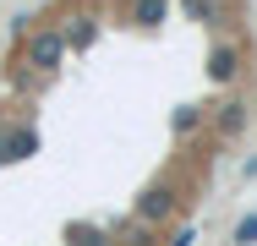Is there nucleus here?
<instances>
[{"mask_svg": "<svg viewBox=\"0 0 257 246\" xmlns=\"http://www.w3.org/2000/svg\"><path fill=\"white\" fill-rule=\"evenodd\" d=\"M230 71H235V55L219 49V55H213V77H230Z\"/></svg>", "mask_w": 257, "mask_h": 246, "instance_id": "4", "label": "nucleus"}, {"mask_svg": "<svg viewBox=\"0 0 257 246\" xmlns=\"http://www.w3.org/2000/svg\"><path fill=\"white\" fill-rule=\"evenodd\" d=\"M235 246H257V213H246V219L235 224Z\"/></svg>", "mask_w": 257, "mask_h": 246, "instance_id": "3", "label": "nucleus"}, {"mask_svg": "<svg viewBox=\"0 0 257 246\" xmlns=\"http://www.w3.org/2000/svg\"><path fill=\"white\" fill-rule=\"evenodd\" d=\"M60 49H66V39H60V33H33V39H28V66H39V71H55Z\"/></svg>", "mask_w": 257, "mask_h": 246, "instance_id": "1", "label": "nucleus"}, {"mask_svg": "<svg viewBox=\"0 0 257 246\" xmlns=\"http://www.w3.org/2000/svg\"><path fill=\"white\" fill-rule=\"evenodd\" d=\"M170 213H175V192L170 186H154L143 197V219H170Z\"/></svg>", "mask_w": 257, "mask_h": 246, "instance_id": "2", "label": "nucleus"}]
</instances>
